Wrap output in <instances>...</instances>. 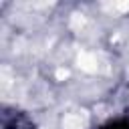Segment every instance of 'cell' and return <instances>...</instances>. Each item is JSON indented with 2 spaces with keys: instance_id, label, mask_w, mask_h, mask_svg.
<instances>
[{
  "instance_id": "obj_1",
  "label": "cell",
  "mask_w": 129,
  "mask_h": 129,
  "mask_svg": "<svg viewBox=\"0 0 129 129\" xmlns=\"http://www.w3.org/2000/svg\"><path fill=\"white\" fill-rule=\"evenodd\" d=\"M64 125H67V129H81L85 125V121L81 119V115H71L64 119Z\"/></svg>"
}]
</instances>
